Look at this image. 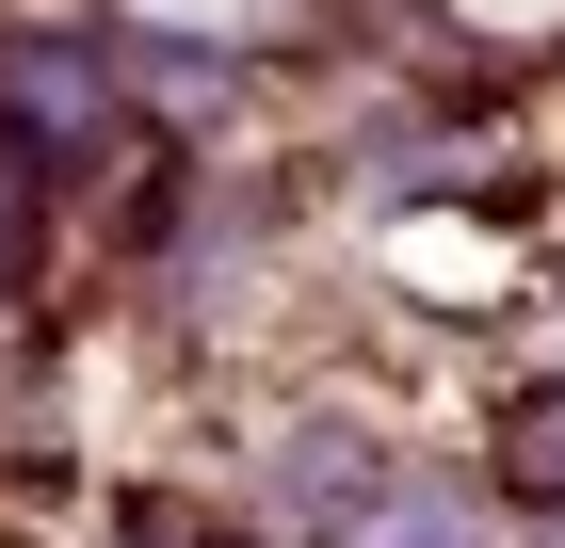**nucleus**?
I'll return each instance as SVG.
<instances>
[{
    "mask_svg": "<svg viewBox=\"0 0 565 548\" xmlns=\"http://www.w3.org/2000/svg\"><path fill=\"white\" fill-rule=\"evenodd\" d=\"M340 548H469V516H452V484H372L340 516Z\"/></svg>",
    "mask_w": 565,
    "mask_h": 548,
    "instance_id": "obj_2",
    "label": "nucleus"
},
{
    "mask_svg": "<svg viewBox=\"0 0 565 548\" xmlns=\"http://www.w3.org/2000/svg\"><path fill=\"white\" fill-rule=\"evenodd\" d=\"M146 548H178V533H146Z\"/></svg>",
    "mask_w": 565,
    "mask_h": 548,
    "instance_id": "obj_4",
    "label": "nucleus"
},
{
    "mask_svg": "<svg viewBox=\"0 0 565 548\" xmlns=\"http://www.w3.org/2000/svg\"><path fill=\"white\" fill-rule=\"evenodd\" d=\"M501 468H518V501H565V387L501 420Z\"/></svg>",
    "mask_w": 565,
    "mask_h": 548,
    "instance_id": "obj_3",
    "label": "nucleus"
},
{
    "mask_svg": "<svg viewBox=\"0 0 565 548\" xmlns=\"http://www.w3.org/2000/svg\"><path fill=\"white\" fill-rule=\"evenodd\" d=\"M0 97H17V114H33V146H65V162L114 129V97H97V65H82V49H17V65H0Z\"/></svg>",
    "mask_w": 565,
    "mask_h": 548,
    "instance_id": "obj_1",
    "label": "nucleus"
}]
</instances>
